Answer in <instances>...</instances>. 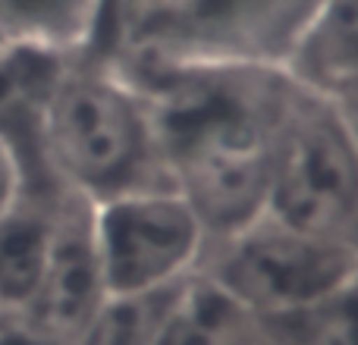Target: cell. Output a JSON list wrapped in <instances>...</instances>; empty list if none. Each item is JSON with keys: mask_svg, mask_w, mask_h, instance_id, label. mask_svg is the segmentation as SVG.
Segmentation results:
<instances>
[{"mask_svg": "<svg viewBox=\"0 0 358 345\" xmlns=\"http://www.w3.org/2000/svg\"><path fill=\"white\" fill-rule=\"evenodd\" d=\"M170 185L192 204L210 242L267 214L273 129L292 75L280 63H136Z\"/></svg>", "mask_w": 358, "mask_h": 345, "instance_id": "cell-1", "label": "cell"}, {"mask_svg": "<svg viewBox=\"0 0 358 345\" xmlns=\"http://www.w3.org/2000/svg\"><path fill=\"white\" fill-rule=\"evenodd\" d=\"M267 214L358 251V138L334 94L299 79L273 129Z\"/></svg>", "mask_w": 358, "mask_h": 345, "instance_id": "cell-3", "label": "cell"}, {"mask_svg": "<svg viewBox=\"0 0 358 345\" xmlns=\"http://www.w3.org/2000/svg\"><path fill=\"white\" fill-rule=\"evenodd\" d=\"M317 0H283V13H286V22H289V31L296 35V29L302 25V19L311 13V6H315ZM289 35V38H292ZM289 47V44H286Z\"/></svg>", "mask_w": 358, "mask_h": 345, "instance_id": "cell-15", "label": "cell"}, {"mask_svg": "<svg viewBox=\"0 0 358 345\" xmlns=\"http://www.w3.org/2000/svg\"><path fill=\"white\" fill-rule=\"evenodd\" d=\"M185 283L145 295H110L69 345H157L170 308Z\"/></svg>", "mask_w": 358, "mask_h": 345, "instance_id": "cell-10", "label": "cell"}, {"mask_svg": "<svg viewBox=\"0 0 358 345\" xmlns=\"http://www.w3.org/2000/svg\"><path fill=\"white\" fill-rule=\"evenodd\" d=\"M271 345H358V273L296 314L264 317Z\"/></svg>", "mask_w": 358, "mask_h": 345, "instance_id": "cell-11", "label": "cell"}, {"mask_svg": "<svg viewBox=\"0 0 358 345\" xmlns=\"http://www.w3.org/2000/svg\"><path fill=\"white\" fill-rule=\"evenodd\" d=\"M63 189H22L0 216V311L22 314L44 279Z\"/></svg>", "mask_w": 358, "mask_h": 345, "instance_id": "cell-7", "label": "cell"}, {"mask_svg": "<svg viewBox=\"0 0 358 345\" xmlns=\"http://www.w3.org/2000/svg\"><path fill=\"white\" fill-rule=\"evenodd\" d=\"M104 302L107 289L92 233V201L63 191L48 270L22 317L50 345H69Z\"/></svg>", "mask_w": 358, "mask_h": 345, "instance_id": "cell-6", "label": "cell"}, {"mask_svg": "<svg viewBox=\"0 0 358 345\" xmlns=\"http://www.w3.org/2000/svg\"><path fill=\"white\" fill-rule=\"evenodd\" d=\"M157 345H271L264 317L195 273L179 289Z\"/></svg>", "mask_w": 358, "mask_h": 345, "instance_id": "cell-9", "label": "cell"}, {"mask_svg": "<svg viewBox=\"0 0 358 345\" xmlns=\"http://www.w3.org/2000/svg\"><path fill=\"white\" fill-rule=\"evenodd\" d=\"M198 273L258 317H283L349 283L358 273V251L264 214L239 233L210 242Z\"/></svg>", "mask_w": 358, "mask_h": 345, "instance_id": "cell-4", "label": "cell"}, {"mask_svg": "<svg viewBox=\"0 0 358 345\" xmlns=\"http://www.w3.org/2000/svg\"><path fill=\"white\" fill-rule=\"evenodd\" d=\"M0 345H50L22 314L0 311Z\"/></svg>", "mask_w": 358, "mask_h": 345, "instance_id": "cell-13", "label": "cell"}, {"mask_svg": "<svg viewBox=\"0 0 358 345\" xmlns=\"http://www.w3.org/2000/svg\"><path fill=\"white\" fill-rule=\"evenodd\" d=\"M41 151L50 179L92 204L170 185L145 94L88 50L69 57L50 91Z\"/></svg>", "mask_w": 358, "mask_h": 345, "instance_id": "cell-2", "label": "cell"}, {"mask_svg": "<svg viewBox=\"0 0 358 345\" xmlns=\"http://www.w3.org/2000/svg\"><path fill=\"white\" fill-rule=\"evenodd\" d=\"M334 98H336V104H340V110H343V117H346L352 135L358 138V85L346 88V91H340V94H334Z\"/></svg>", "mask_w": 358, "mask_h": 345, "instance_id": "cell-14", "label": "cell"}, {"mask_svg": "<svg viewBox=\"0 0 358 345\" xmlns=\"http://www.w3.org/2000/svg\"><path fill=\"white\" fill-rule=\"evenodd\" d=\"M283 69L327 94L358 85V0H317L289 38Z\"/></svg>", "mask_w": 358, "mask_h": 345, "instance_id": "cell-8", "label": "cell"}, {"mask_svg": "<svg viewBox=\"0 0 358 345\" xmlns=\"http://www.w3.org/2000/svg\"><path fill=\"white\" fill-rule=\"evenodd\" d=\"M25 189V176L19 167V157L13 154V148L0 138V216L16 204V198Z\"/></svg>", "mask_w": 358, "mask_h": 345, "instance_id": "cell-12", "label": "cell"}, {"mask_svg": "<svg viewBox=\"0 0 358 345\" xmlns=\"http://www.w3.org/2000/svg\"><path fill=\"white\" fill-rule=\"evenodd\" d=\"M98 264L110 295L173 289L195 277L210 239L173 185H155L92 204Z\"/></svg>", "mask_w": 358, "mask_h": 345, "instance_id": "cell-5", "label": "cell"}]
</instances>
